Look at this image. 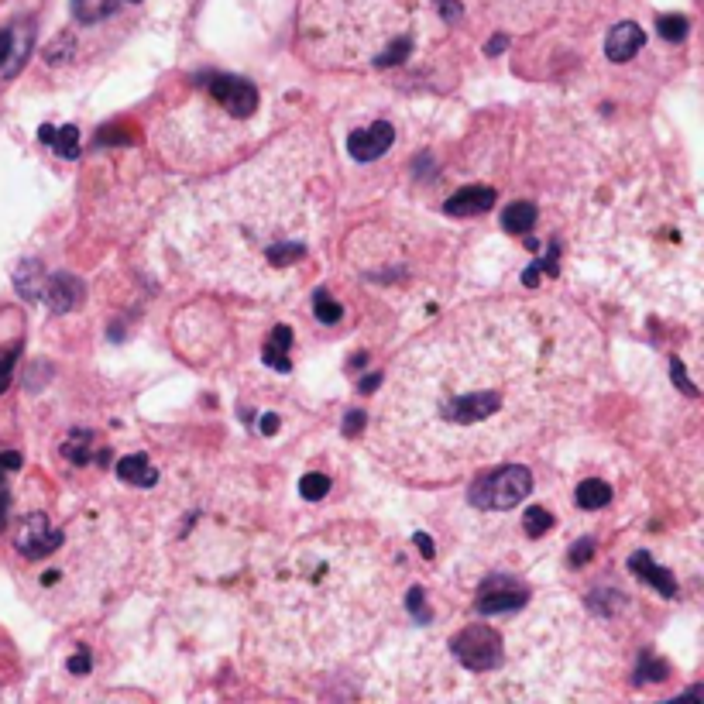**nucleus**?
<instances>
[{"instance_id":"obj_1","label":"nucleus","mask_w":704,"mask_h":704,"mask_svg":"<svg viewBox=\"0 0 704 704\" xmlns=\"http://www.w3.org/2000/svg\"><path fill=\"white\" fill-rule=\"evenodd\" d=\"M550 358L540 323L522 306H481L426 334L395 368L385 426L406 457L447 468L533 437L550 406Z\"/></svg>"},{"instance_id":"obj_2","label":"nucleus","mask_w":704,"mask_h":704,"mask_svg":"<svg viewBox=\"0 0 704 704\" xmlns=\"http://www.w3.org/2000/svg\"><path fill=\"white\" fill-rule=\"evenodd\" d=\"M533 492V474L522 464H505V468H495L492 474L478 478L471 485V505L488 512H505L512 505H519L522 498Z\"/></svg>"},{"instance_id":"obj_3","label":"nucleus","mask_w":704,"mask_h":704,"mask_svg":"<svg viewBox=\"0 0 704 704\" xmlns=\"http://www.w3.org/2000/svg\"><path fill=\"white\" fill-rule=\"evenodd\" d=\"M200 83H203V90L210 93V100H217L227 114L237 117V121H244V117H251L258 110V90L248 79L207 73V76H200Z\"/></svg>"},{"instance_id":"obj_4","label":"nucleus","mask_w":704,"mask_h":704,"mask_svg":"<svg viewBox=\"0 0 704 704\" xmlns=\"http://www.w3.org/2000/svg\"><path fill=\"white\" fill-rule=\"evenodd\" d=\"M454 656L468 670H492L502 660V639L488 626H468L454 639Z\"/></svg>"},{"instance_id":"obj_5","label":"nucleus","mask_w":704,"mask_h":704,"mask_svg":"<svg viewBox=\"0 0 704 704\" xmlns=\"http://www.w3.org/2000/svg\"><path fill=\"white\" fill-rule=\"evenodd\" d=\"M529 591L522 588L519 581L512 577H488L481 584V595H478V612L481 615H502V612H516V608L526 605Z\"/></svg>"},{"instance_id":"obj_6","label":"nucleus","mask_w":704,"mask_h":704,"mask_svg":"<svg viewBox=\"0 0 704 704\" xmlns=\"http://www.w3.org/2000/svg\"><path fill=\"white\" fill-rule=\"evenodd\" d=\"M62 547V533H55L45 519V512H31V516L21 522V533H18V550L25 553L28 560H42L45 553L59 550Z\"/></svg>"},{"instance_id":"obj_7","label":"nucleus","mask_w":704,"mask_h":704,"mask_svg":"<svg viewBox=\"0 0 704 704\" xmlns=\"http://www.w3.org/2000/svg\"><path fill=\"white\" fill-rule=\"evenodd\" d=\"M395 141V131L392 124L378 121V124H368V128H358L347 138V152H351L358 162H375L378 155H385Z\"/></svg>"},{"instance_id":"obj_8","label":"nucleus","mask_w":704,"mask_h":704,"mask_svg":"<svg viewBox=\"0 0 704 704\" xmlns=\"http://www.w3.org/2000/svg\"><path fill=\"white\" fill-rule=\"evenodd\" d=\"M643 45H646L643 28H639L636 21H622V25H615L612 31H608V38H605V55H608L612 62H629L632 55L643 49Z\"/></svg>"},{"instance_id":"obj_9","label":"nucleus","mask_w":704,"mask_h":704,"mask_svg":"<svg viewBox=\"0 0 704 704\" xmlns=\"http://www.w3.org/2000/svg\"><path fill=\"white\" fill-rule=\"evenodd\" d=\"M42 292H45V303H49L55 313H69L79 299H83V282L62 272V275H52L42 286Z\"/></svg>"},{"instance_id":"obj_10","label":"nucleus","mask_w":704,"mask_h":704,"mask_svg":"<svg viewBox=\"0 0 704 704\" xmlns=\"http://www.w3.org/2000/svg\"><path fill=\"white\" fill-rule=\"evenodd\" d=\"M495 203V189L488 186H464L457 189L454 196L447 200V213L454 217H471V213H485Z\"/></svg>"},{"instance_id":"obj_11","label":"nucleus","mask_w":704,"mask_h":704,"mask_svg":"<svg viewBox=\"0 0 704 704\" xmlns=\"http://www.w3.org/2000/svg\"><path fill=\"white\" fill-rule=\"evenodd\" d=\"M629 567H632V571H636L639 577H643V581H650L663 598H674V595H677V581H674V574L663 571V567H656V564H653V557H650V553H646V550L632 553V557H629Z\"/></svg>"},{"instance_id":"obj_12","label":"nucleus","mask_w":704,"mask_h":704,"mask_svg":"<svg viewBox=\"0 0 704 704\" xmlns=\"http://www.w3.org/2000/svg\"><path fill=\"white\" fill-rule=\"evenodd\" d=\"M117 474H121V481H128L134 488H152L158 481V471L148 464L145 454H131V457H121V464H117Z\"/></svg>"},{"instance_id":"obj_13","label":"nucleus","mask_w":704,"mask_h":704,"mask_svg":"<svg viewBox=\"0 0 704 704\" xmlns=\"http://www.w3.org/2000/svg\"><path fill=\"white\" fill-rule=\"evenodd\" d=\"M289 347H292V330L289 327H275L272 330V340H268L265 351H261V358H265V365H272L275 371L289 375V371H292V361L286 358Z\"/></svg>"},{"instance_id":"obj_14","label":"nucleus","mask_w":704,"mask_h":704,"mask_svg":"<svg viewBox=\"0 0 704 704\" xmlns=\"http://www.w3.org/2000/svg\"><path fill=\"white\" fill-rule=\"evenodd\" d=\"M577 505L581 509H588V512H595V509H605L608 502H612V488L605 485V481H598V478H588V481H581L577 485Z\"/></svg>"},{"instance_id":"obj_15","label":"nucleus","mask_w":704,"mask_h":704,"mask_svg":"<svg viewBox=\"0 0 704 704\" xmlns=\"http://www.w3.org/2000/svg\"><path fill=\"white\" fill-rule=\"evenodd\" d=\"M536 224V207L533 203H512L509 210L502 213V227L509 234H529Z\"/></svg>"},{"instance_id":"obj_16","label":"nucleus","mask_w":704,"mask_h":704,"mask_svg":"<svg viewBox=\"0 0 704 704\" xmlns=\"http://www.w3.org/2000/svg\"><path fill=\"white\" fill-rule=\"evenodd\" d=\"M114 7H117V0H73V14L83 25H93V21L114 14Z\"/></svg>"},{"instance_id":"obj_17","label":"nucleus","mask_w":704,"mask_h":704,"mask_svg":"<svg viewBox=\"0 0 704 704\" xmlns=\"http://www.w3.org/2000/svg\"><path fill=\"white\" fill-rule=\"evenodd\" d=\"M18 289L25 292V299H35L38 292H42L45 279H42V268H38V261H25V265H18Z\"/></svg>"},{"instance_id":"obj_18","label":"nucleus","mask_w":704,"mask_h":704,"mask_svg":"<svg viewBox=\"0 0 704 704\" xmlns=\"http://www.w3.org/2000/svg\"><path fill=\"white\" fill-rule=\"evenodd\" d=\"M550 526H553V516L543 505H533V509H526V516H522V529H526V536H533V540H540Z\"/></svg>"},{"instance_id":"obj_19","label":"nucleus","mask_w":704,"mask_h":704,"mask_svg":"<svg viewBox=\"0 0 704 704\" xmlns=\"http://www.w3.org/2000/svg\"><path fill=\"white\" fill-rule=\"evenodd\" d=\"M52 148H55V155H62V158H76L79 155V131L69 124V128H59L52 134Z\"/></svg>"},{"instance_id":"obj_20","label":"nucleus","mask_w":704,"mask_h":704,"mask_svg":"<svg viewBox=\"0 0 704 704\" xmlns=\"http://www.w3.org/2000/svg\"><path fill=\"white\" fill-rule=\"evenodd\" d=\"M313 313H316V320H323V323H340V320H344V310H340V303H334V299H330L323 289L313 296Z\"/></svg>"},{"instance_id":"obj_21","label":"nucleus","mask_w":704,"mask_h":704,"mask_svg":"<svg viewBox=\"0 0 704 704\" xmlns=\"http://www.w3.org/2000/svg\"><path fill=\"white\" fill-rule=\"evenodd\" d=\"M330 492V478L327 474H306L303 481H299V495L306 498V502H320L323 495Z\"/></svg>"},{"instance_id":"obj_22","label":"nucleus","mask_w":704,"mask_h":704,"mask_svg":"<svg viewBox=\"0 0 704 704\" xmlns=\"http://www.w3.org/2000/svg\"><path fill=\"white\" fill-rule=\"evenodd\" d=\"M656 31H660L667 42H680V38L687 35V18H680V14H663V18L656 21Z\"/></svg>"},{"instance_id":"obj_23","label":"nucleus","mask_w":704,"mask_h":704,"mask_svg":"<svg viewBox=\"0 0 704 704\" xmlns=\"http://www.w3.org/2000/svg\"><path fill=\"white\" fill-rule=\"evenodd\" d=\"M667 674H670L667 663H660V660H653L650 653H643V663H639L636 680H667Z\"/></svg>"},{"instance_id":"obj_24","label":"nucleus","mask_w":704,"mask_h":704,"mask_svg":"<svg viewBox=\"0 0 704 704\" xmlns=\"http://www.w3.org/2000/svg\"><path fill=\"white\" fill-rule=\"evenodd\" d=\"M406 608H409V612H413V619L419 622V626H426V622H430V608H426L423 588H409V595H406Z\"/></svg>"},{"instance_id":"obj_25","label":"nucleus","mask_w":704,"mask_h":704,"mask_svg":"<svg viewBox=\"0 0 704 704\" xmlns=\"http://www.w3.org/2000/svg\"><path fill=\"white\" fill-rule=\"evenodd\" d=\"M409 55V38H399V42L389 45V52L375 55V66H395V62H402Z\"/></svg>"},{"instance_id":"obj_26","label":"nucleus","mask_w":704,"mask_h":704,"mask_svg":"<svg viewBox=\"0 0 704 704\" xmlns=\"http://www.w3.org/2000/svg\"><path fill=\"white\" fill-rule=\"evenodd\" d=\"M14 358H18V347H7L0 354V395L11 389V375H14Z\"/></svg>"},{"instance_id":"obj_27","label":"nucleus","mask_w":704,"mask_h":704,"mask_svg":"<svg viewBox=\"0 0 704 704\" xmlns=\"http://www.w3.org/2000/svg\"><path fill=\"white\" fill-rule=\"evenodd\" d=\"M591 557H595V540H591V536H584V540L571 550V567H584Z\"/></svg>"},{"instance_id":"obj_28","label":"nucleus","mask_w":704,"mask_h":704,"mask_svg":"<svg viewBox=\"0 0 704 704\" xmlns=\"http://www.w3.org/2000/svg\"><path fill=\"white\" fill-rule=\"evenodd\" d=\"M670 371H674V385H680V392L684 395H698V385H691L687 382V371H684V365H680V361H674V365H670Z\"/></svg>"},{"instance_id":"obj_29","label":"nucleus","mask_w":704,"mask_h":704,"mask_svg":"<svg viewBox=\"0 0 704 704\" xmlns=\"http://www.w3.org/2000/svg\"><path fill=\"white\" fill-rule=\"evenodd\" d=\"M365 423H368V413H361V409H354V413L344 419V433H351V437H354V433L365 430Z\"/></svg>"},{"instance_id":"obj_30","label":"nucleus","mask_w":704,"mask_h":704,"mask_svg":"<svg viewBox=\"0 0 704 704\" xmlns=\"http://www.w3.org/2000/svg\"><path fill=\"white\" fill-rule=\"evenodd\" d=\"M86 440H90V433L79 430V433H76V444H69V447H66V454H73V461H76V464H83V461H86V450H83Z\"/></svg>"},{"instance_id":"obj_31","label":"nucleus","mask_w":704,"mask_h":704,"mask_svg":"<svg viewBox=\"0 0 704 704\" xmlns=\"http://www.w3.org/2000/svg\"><path fill=\"white\" fill-rule=\"evenodd\" d=\"M69 670H73V674H90V653L79 650L73 660H69Z\"/></svg>"},{"instance_id":"obj_32","label":"nucleus","mask_w":704,"mask_h":704,"mask_svg":"<svg viewBox=\"0 0 704 704\" xmlns=\"http://www.w3.org/2000/svg\"><path fill=\"white\" fill-rule=\"evenodd\" d=\"M543 282V268L540 265H533V268H526V272H522V286L526 289H536Z\"/></svg>"},{"instance_id":"obj_33","label":"nucleus","mask_w":704,"mask_h":704,"mask_svg":"<svg viewBox=\"0 0 704 704\" xmlns=\"http://www.w3.org/2000/svg\"><path fill=\"white\" fill-rule=\"evenodd\" d=\"M378 385H382V375H378V371H368V375H365V378H361V385H358V389L368 395V392H375V389H378Z\"/></svg>"},{"instance_id":"obj_34","label":"nucleus","mask_w":704,"mask_h":704,"mask_svg":"<svg viewBox=\"0 0 704 704\" xmlns=\"http://www.w3.org/2000/svg\"><path fill=\"white\" fill-rule=\"evenodd\" d=\"M416 543H419V550H423V557H433V553H437V547H433V540L426 533H416Z\"/></svg>"},{"instance_id":"obj_35","label":"nucleus","mask_w":704,"mask_h":704,"mask_svg":"<svg viewBox=\"0 0 704 704\" xmlns=\"http://www.w3.org/2000/svg\"><path fill=\"white\" fill-rule=\"evenodd\" d=\"M7 55H11V31H0V66L7 62Z\"/></svg>"},{"instance_id":"obj_36","label":"nucleus","mask_w":704,"mask_h":704,"mask_svg":"<svg viewBox=\"0 0 704 704\" xmlns=\"http://www.w3.org/2000/svg\"><path fill=\"white\" fill-rule=\"evenodd\" d=\"M0 468H7V471H14V468H21V454H0Z\"/></svg>"},{"instance_id":"obj_37","label":"nucleus","mask_w":704,"mask_h":704,"mask_svg":"<svg viewBox=\"0 0 704 704\" xmlns=\"http://www.w3.org/2000/svg\"><path fill=\"white\" fill-rule=\"evenodd\" d=\"M505 45H509V38H505V35H495V38H492V45H488V55L505 52Z\"/></svg>"},{"instance_id":"obj_38","label":"nucleus","mask_w":704,"mask_h":704,"mask_svg":"<svg viewBox=\"0 0 704 704\" xmlns=\"http://www.w3.org/2000/svg\"><path fill=\"white\" fill-rule=\"evenodd\" d=\"M275 426H279V416H261V433H275Z\"/></svg>"},{"instance_id":"obj_39","label":"nucleus","mask_w":704,"mask_h":704,"mask_svg":"<svg viewBox=\"0 0 704 704\" xmlns=\"http://www.w3.org/2000/svg\"><path fill=\"white\" fill-rule=\"evenodd\" d=\"M444 14H447V18H457V14H461V4H454V0H444Z\"/></svg>"},{"instance_id":"obj_40","label":"nucleus","mask_w":704,"mask_h":704,"mask_svg":"<svg viewBox=\"0 0 704 704\" xmlns=\"http://www.w3.org/2000/svg\"><path fill=\"white\" fill-rule=\"evenodd\" d=\"M4 512H7V492L0 488V526H4Z\"/></svg>"},{"instance_id":"obj_41","label":"nucleus","mask_w":704,"mask_h":704,"mask_svg":"<svg viewBox=\"0 0 704 704\" xmlns=\"http://www.w3.org/2000/svg\"><path fill=\"white\" fill-rule=\"evenodd\" d=\"M131 4H138V0H131Z\"/></svg>"}]
</instances>
